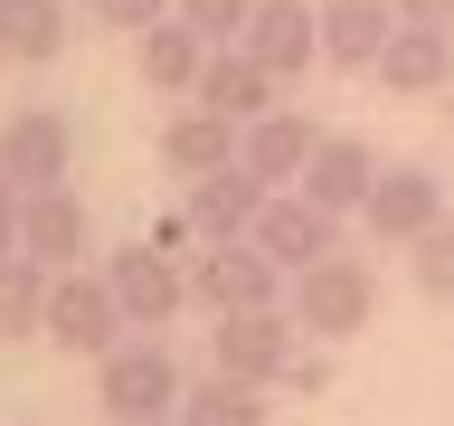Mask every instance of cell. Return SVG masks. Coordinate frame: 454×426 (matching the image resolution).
<instances>
[{"instance_id":"cell-1","label":"cell","mask_w":454,"mask_h":426,"mask_svg":"<svg viewBox=\"0 0 454 426\" xmlns=\"http://www.w3.org/2000/svg\"><path fill=\"white\" fill-rule=\"evenodd\" d=\"M284 312L303 322V341H360L369 322H379V275H369L360 256H322V265L294 275Z\"/></svg>"},{"instance_id":"cell-2","label":"cell","mask_w":454,"mask_h":426,"mask_svg":"<svg viewBox=\"0 0 454 426\" xmlns=\"http://www.w3.org/2000/svg\"><path fill=\"white\" fill-rule=\"evenodd\" d=\"M180 360H170V341L161 332H133L123 351H105L95 360V407H105L114 426L123 417H180Z\"/></svg>"},{"instance_id":"cell-3","label":"cell","mask_w":454,"mask_h":426,"mask_svg":"<svg viewBox=\"0 0 454 426\" xmlns=\"http://www.w3.org/2000/svg\"><path fill=\"white\" fill-rule=\"evenodd\" d=\"M294 294V275H284L275 256L255 247V237H218V247H199L190 256V304L218 322V312H265Z\"/></svg>"},{"instance_id":"cell-4","label":"cell","mask_w":454,"mask_h":426,"mask_svg":"<svg viewBox=\"0 0 454 426\" xmlns=\"http://www.w3.org/2000/svg\"><path fill=\"white\" fill-rule=\"evenodd\" d=\"M48 351H67V360H105V351H123L133 341V322H123V304H114V284L105 275H67L48 284Z\"/></svg>"},{"instance_id":"cell-5","label":"cell","mask_w":454,"mask_h":426,"mask_svg":"<svg viewBox=\"0 0 454 426\" xmlns=\"http://www.w3.org/2000/svg\"><path fill=\"white\" fill-rule=\"evenodd\" d=\"M105 284H114V304H123L133 332H170L180 304H190V265H180L170 247H152V237H142V247H114L105 256Z\"/></svg>"},{"instance_id":"cell-6","label":"cell","mask_w":454,"mask_h":426,"mask_svg":"<svg viewBox=\"0 0 454 426\" xmlns=\"http://www.w3.org/2000/svg\"><path fill=\"white\" fill-rule=\"evenodd\" d=\"M294 351H303V322H294L284 304H265V312H218V332H208V369L255 379V389H275L284 369H294Z\"/></svg>"},{"instance_id":"cell-7","label":"cell","mask_w":454,"mask_h":426,"mask_svg":"<svg viewBox=\"0 0 454 426\" xmlns=\"http://www.w3.org/2000/svg\"><path fill=\"white\" fill-rule=\"evenodd\" d=\"M0 180L10 190H57V180H76V123L57 105H20L10 123H0Z\"/></svg>"},{"instance_id":"cell-8","label":"cell","mask_w":454,"mask_h":426,"mask_svg":"<svg viewBox=\"0 0 454 426\" xmlns=\"http://www.w3.org/2000/svg\"><path fill=\"white\" fill-rule=\"evenodd\" d=\"M237 48H247L275 85H303L312 67H322V0H255V20H247Z\"/></svg>"},{"instance_id":"cell-9","label":"cell","mask_w":454,"mask_h":426,"mask_svg":"<svg viewBox=\"0 0 454 426\" xmlns=\"http://www.w3.org/2000/svg\"><path fill=\"white\" fill-rule=\"evenodd\" d=\"M435 218H445V180H435L426 162H388L379 190H369V209H360V227L379 237V247H417Z\"/></svg>"},{"instance_id":"cell-10","label":"cell","mask_w":454,"mask_h":426,"mask_svg":"<svg viewBox=\"0 0 454 426\" xmlns=\"http://www.w3.org/2000/svg\"><path fill=\"white\" fill-rule=\"evenodd\" d=\"M255 247L275 256L284 275H303V265L340 256V209H322V199H303V190H275L265 218H255Z\"/></svg>"},{"instance_id":"cell-11","label":"cell","mask_w":454,"mask_h":426,"mask_svg":"<svg viewBox=\"0 0 454 426\" xmlns=\"http://www.w3.org/2000/svg\"><path fill=\"white\" fill-rule=\"evenodd\" d=\"M265 199H275V190H265L247 162H227V170H208V180H190L180 218H190V237H199V247H218V237H255Z\"/></svg>"},{"instance_id":"cell-12","label":"cell","mask_w":454,"mask_h":426,"mask_svg":"<svg viewBox=\"0 0 454 426\" xmlns=\"http://www.w3.org/2000/svg\"><path fill=\"white\" fill-rule=\"evenodd\" d=\"M95 247V218H85V199L57 180V190H28L20 199V256H38L48 275H67L76 256Z\"/></svg>"},{"instance_id":"cell-13","label":"cell","mask_w":454,"mask_h":426,"mask_svg":"<svg viewBox=\"0 0 454 426\" xmlns=\"http://www.w3.org/2000/svg\"><path fill=\"white\" fill-rule=\"evenodd\" d=\"M369 76L388 85V95H407V105H417V95H454V28H407L397 20Z\"/></svg>"},{"instance_id":"cell-14","label":"cell","mask_w":454,"mask_h":426,"mask_svg":"<svg viewBox=\"0 0 454 426\" xmlns=\"http://www.w3.org/2000/svg\"><path fill=\"white\" fill-rule=\"evenodd\" d=\"M303 199H322V209H340V218H360L369 190H379V152H369L360 133H322V152L303 162V180H294Z\"/></svg>"},{"instance_id":"cell-15","label":"cell","mask_w":454,"mask_h":426,"mask_svg":"<svg viewBox=\"0 0 454 426\" xmlns=\"http://www.w3.org/2000/svg\"><path fill=\"white\" fill-rule=\"evenodd\" d=\"M312 152H322V123L294 114V105H275V114H255V123H247V152H237V162H247L265 190H294Z\"/></svg>"},{"instance_id":"cell-16","label":"cell","mask_w":454,"mask_h":426,"mask_svg":"<svg viewBox=\"0 0 454 426\" xmlns=\"http://www.w3.org/2000/svg\"><path fill=\"white\" fill-rule=\"evenodd\" d=\"M190 105L227 114V123H255V114H275V105H284V85L265 76L247 48H208V67H199V85H190Z\"/></svg>"},{"instance_id":"cell-17","label":"cell","mask_w":454,"mask_h":426,"mask_svg":"<svg viewBox=\"0 0 454 426\" xmlns=\"http://www.w3.org/2000/svg\"><path fill=\"white\" fill-rule=\"evenodd\" d=\"M76 48V0H0V67H57Z\"/></svg>"},{"instance_id":"cell-18","label":"cell","mask_w":454,"mask_h":426,"mask_svg":"<svg viewBox=\"0 0 454 426\" xmlns=\"http://www.w3.org/2000/svg\"><path fill=\"white\" fill-rule=\"evenodd\" d=\"M199 67H208V38H199L180 10H170V20H152V28L133 38V76H142V95H190Z\"/></svg>"},{"instance_id":"cell-19","label":"cell","mask_w":454,"mask_h":426,"mask_svg":"<svg viewBox=\"0 0 454 426\" xmlns=\"http://www.w3.org/2000/svg\"><path fill=\"white\" fill-rule=\"evenodd\" d=\"M247 152V123H227V114H208V105H180L161 123V162L180 170V180H208V170H227Z\"/></svg>"},{"instance_id":"cell-20","label":"cell","mask_w":454,"mask_h":426,"mask_svg":"<svg viewBox=\"0 0 454 426\" xmlns=\"http://www.w3.org/2000/svg\"><path fill=\"white\" fill-rule=\"evenodd\" d=\"M388 28H397L388 0H322V67L369 76V67H379V48H388Z\"/></svg>"},{"instance_id":"cell-21","label":"cell","mask_w":454,"mask_h":426,"mask_svg":"<svg viewBox=\"0 0 454 426\" xmlns=\"http://www.w3.org/2000/svg\"><path fill=\"white\" fill-rule=\"evenodd\" d=\"M265 398H275V389L208 369V379H190V389H180V426H265V417H275Z\"/></svg>"},{"instance_id":"cell-22","label":"cell","mask_w":454,"mask_h":426,"mask_svg":"<svg viewBox=\"0 0 454 426\" xmlns=\"http://www.w3.org/2000/svg\"><path fill=\"white\" fill-rule=\"evenodd\" d=\"M48 265L38 256H0V341H38L48 332Z\"/></svg>"},{"instance_id":"cell-23","label":"cell","mask_w":454,"mask_h":426,"mask_svg":"<svg viewBox=\"0 0 454 426\" xmlns=\"http://www.w3.org/2000/svg\"><path fill=\"white\" fill-rule=\"evenodd\" d=\"M407 275H417L426 304H454V218H435L417 247H407Z\"/></svg>"},{"instance_id":"cell-24","label":"cell","mask_w":454,"mask_h":426,"mask_svg":"<svg viewBox=\"0 0 454 426\" xmlns=\"http://www.w3.org/2000/svg\"><path fill=\"white\" fill-rule=\"evenodd\" d=\"M170 10H180L208 48H237V38H247V20H255V0H170Z\"/></svg>"},{"instance_id":"cell-25","label":"cell","mask_w":454,"mask_h":426,"mask_svg":"<svg viewBox=\"0 0 454 426\" xmlns=\"http://www.w3.org/2000/svg\"><path fill=\"white\" fill-rule=\"evenodd\" d=\"M85 20H95V28H123V38H142L152 20H170V0H85Z\"/></svg>"},{"instance_id":"cell-26","label":"cell","mask_w":454,"mask_h":426,"mask_svg":"<svg viewBox=\"0 0 454 426\" xmlns=\"http://www.w3.org/2000/svg\"><path fill=\"white\" fill-rule=\"evenodd\" d=\"M275 389H294V398H322V389H332V360H322V351H294V369H284Z\"/></svg>"},{"instance_id":"cell-27","label":"cell","mask_w":454,"mask_h":426,"mask_svg":"<svg viewBox=\"0 0 454 426\" xmlns=\"http://www.w3.org/2000/svg\"><path fill=\"white\" fill-rule=\"evenodd\" d=\"M407 28H454V0H388Z\"/></svg>"},{"instance_id":"cell-28","label":"cell","mask_w":454,"mask_h":426,"mask_svg":"<svg viewBox=\"0 0 454 426\" xmlns=\"http://www.w3.org/2000/svg\"><path fill=\"white\" fill-rule=\"evenodd\" d=\"M0 256H20V190L0 180Z\"/></svg>"},{"instance_id":"cell-29","label":"cell","mask_w":454,"mask_h":426,"mask_svg":"<svg viewBox=\"0 0 454 426\" xmlns=\"http://www.w3.org/2000/svg\"><path fill=\"white\" fill-rule=\"evenodd\" d=\"M123 426H180V417H123Z\"/></svg>"},{"instance_id":"cell-30","label":"cell","mask_w":454,"mask_h":426,"mask_svg":"<svg viewBox=\"0 0 454 426\" xmlns=\"http://www.w3.org/2000/svg\"><path fill=\"white\" fill-rule=\"evenodd\" d=\"M445 123H454V105H445Z\"/></svg>"}]
</instances>
